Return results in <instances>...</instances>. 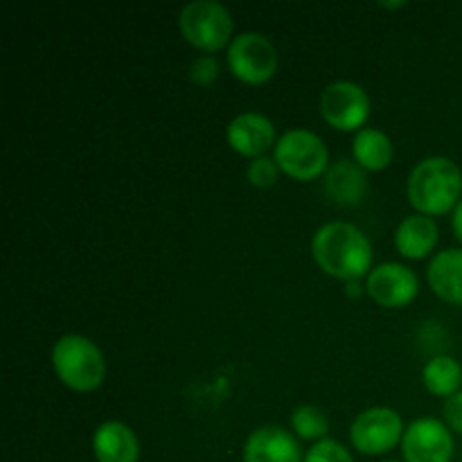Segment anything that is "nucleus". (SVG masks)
<instances>
[{
  "label": "nucleus",
  "mask_w": 462,
  "mask_h": 462,
  "mask_svg": "<svg viewBox=\"0 0 462 462\" xmlns=\"http://www.w3.org/2000/svg\"><path fill=\"white\" fill-rule=\"evenodd\" d=\"M311 257L325 275L341 282L368 278L374 269L368 235L350 221H329L320 226L311 239Z\"/></svg>",
  "instance_id": "nucleus-1"
},
{
  "label": "nucleus",
  "mask_w": 462,
  "mask_h": 462,
  "mask_svg": "<svg viewBox=\"0 0 462 462\" xmlns=\"http://www.w3.org/2000/svg\"><path fill=\"white\" fill-rule=\"evenodd\" d=\"M406 199L418 215L442 217L456 210L462 199V170L447 156H427L411 170Z\"/></svg>",
  "instance_id": "nucleus-2"
},
{
  "label": "nucleus",
  "mask_w": 462,
  "mask_h": 462,
  "mask_svg": "<svg viewBox=\"0 0 462 462\" xmlns=\"http://www.w3.org/2000/svg\"><path fill=\"white\" fill-rule=\"evenodd\" d=\"M50 361L59 382L79 395L97 391L106 379V356L102 347L84 334H63L57 338Z\"/></svg>",
  "instance_id": "nucleus-3"
},
{
  "label": "nucleus",
  "mask_w": 462,
  "mask_h": 462,
  "mask_svg": "<svg viewBox=\"0 0 462 462\" xmlns=\"http://www.w3.org/2000/svg\"><path fill=\"white\" fill-rule=\"evenodd\" d=\"M180 36L206 54L228 50L235 39V18L226 5L217 0H192L179 14Z\"/></svg>",
  "instance_id": "nucleus-4"
},
{
  "label": "nucleus",
  "mask_w": 462,
  "mask_h": 462,
  "mask_svg": "<svg viewBox=\"0 0 462 462\" xmlns=\"http://www.w3.org/2000/svg\"><path fill=\"white\" fill-rule=\"evenodd\" d=\"M273 161L289 179L311 183L329 170V149L319 134L310 129H289L278 138Z\"/></svg>",
  "instance_id": "nucleus-5"
},
{
  "label": "nucleus",
  "mask_w": 462,
  "mask_h": 462,
  "mask_svg": "<svg viewBox=\"0 0 462 462\" xmlns=\"http://www.w3.org/2000/svg\"><path fill=\"white\" fill-rule=\"evenodd\" d=\"M226 63L237 81L246 86H264L275 77L280 66L273 41L262 32H242L226 50Z\"/></svg>",
  "instance_id": "nucleus-6"
},
{
  "label": "nucleus",
  "mask_w": 462,
  "mask_h": 462,
  "mask_svg": "<svg viewBox=\"0 0 462 462\" xmlns=\"http://www.w3.org/2000/svg\"><path fill=\"white\" fill-rule=\"evenodd\" d=\"M404 420L391 406L361 411L350 427V442L364 456H386L404 440Z\"/></svg>",
  "instance_id": "nucleus-7"
},
{
  "label": "nucleus",
  "mask_w": 462,
  "mask_h": 462,
  "mask_svg": "<svg viewBox=\"0 0 462 462\" xmlns=\"http://www.w3.org/2000/svg\"><path fill=\"white\" fill-rule=\"evenodd\" d=\"M370 108H373V104H370L368 93L356 81H332L320 93V117L334 131L359 134L361 129H365Z\"/></svg>",
  "instance_id": "nucleus-8"
},
{
  "label": "nucleus",
  "mask_w": 462,
  "mask_h": 462,
  "mask_svg": "<svg viewBox=\"0 0 462 462\" xmlns=\"http://www.w3.org/2000/svg\"><path fill=\"white\" fill-rule=\"evenodd\" d=\"M365 293L383 310H404L420 296V278L402 262H383L365 278Z\"/></svg>",
  "instance_id": "nucleus-9"
},
{
  "label": "nucleus",
  "mask_w": 462,
  "mask_h": 462,
  "mask_svg": "<svg viewBox=\"0 0 462 462\" xmlns=\"http://www.w3.org/2000/svg\"><path fill=\"white\" fill-rule=\"evenodd\" d=\"M400 447L404 462H451L456 454L454 431L438 418L413 420Z\"/></svg>",
  "instance_id": "nucleus-10"
},
{
  "label": "nucleus",
  "mask_w": 462,
  "mask_h": 462,
  "mask_svg": "<svg viewBox=\"0 0 462 462\" xmlns=\"http://www.w3.org/2000/svg\"><path fill=\"white\" fill-rule=\"evenodd\" d=\"M278 129L264 113L246 111L235 116L226 126V140L235 153L244 158H264L278 144Z\"/></svg>",
  "instance_id": "nucleus-11"
},
{
  "label": "nucleus",
  "mask_w": 462,
  "mask_h": 462,
  "mask_svg": "<svg viewBox=\"0 0 462 462\" xmlns=\"http://www.w3.org/2000/svg\"><path fill=\"white\" fill-rule=\"evenodd\" d=\"M244 462H305V454L293 433L278 424L255 429L242 449Z\"/></svg>",
  "instance_id": "nucleus-12"
},
{
  "label": "nucleus",
  "mask_w": 462,
  "mask_h": 462,
  "mask_svg": "<svg viewBox=\"0 0 462 462\" xmlns=\"http://www.w3.org/2000/svg\"><path fill=\"white\" fill-rule=\"evenodd\" d=\"M90 449L97 462H138L140 440L129 424L106 420L99 424L90 440Z\"/></svg>",
  "instance_id": "nucleus-13"
},
{
  "label": "nucleus",
  "mask_w": 462,
  "mask_h": 462,
  "mask_svg": "<svg viewBox=\"0 0 462 462\" xmlns=\"http://www.w3.org/2000/svg\"><path fill=\"white\" fill-rule=\"evenodd\" d=\"M438 242H440V228L433 217L413 212L404 217L395 228V248L406 260H427L436 251Z\"/></svg>",
  "instance_id": "nucleus-14"
},
{
  "label": "nucleus",
  "mask_w": 462,
  "mask_h": 462,
  "mask_svg": "<svg viewBox=\"0 0 462 462\" xmlns=\"http://www.w3.org/2000/svg\"><path fill=\"white\" fill-rule=\"evenodd\" d=\"M427 282L440 300L462 307V248L436 253L427 266Z\"/></svg>",
  "instance_id": "nucleus-15"
},
{
  "label": "nucleus",
  "mask_w": 462,
  "mask_h": 462,
  "mask_svg": "<svg viewBox=\"0 0 462 462\" xmlns=\"http://www.w3.org/2000/svg\"><path fill=\"white\" fill-rule=\"evenodd\" d=\"M368 171L350 158L332 162L325 174V192L338 206H359L368 194Z\"/></svg>",
  "instance_id": "nucleus-16"
},
{
  "label": "nucleus",
  "mask_w": 462,
  "mask_h": 462,
  "mask_svg": "<svg viewBox=\"0 0 462 462\" xmlns=\"http://www.w3.org/2000/svg\"><path fill=\"white\" fill-rule=\"evenodd\" d=\"M352 161L365 171H383L395 161V144L391 135L374 126H365L352 140Z\"/></svg>",
  "instance_id": "nucleus-17"
},
{
  "label": "nucleus",
  "mask_w": 462,
  "mask_h": 462,
  "mask_svg": "<svg viewBox=\"0 0 462 462\" xmlns=\"http://www.w3.org/2000/svg\"><path fill=\"white\" fill-rule=\"evenodd\" d=\"M422 383L433 397L449 400L462 391V365L451 355H436L424 364Z\"/></svg>",
  "instance_id": "nucleus-18"
},
{
  "label": "nucleus",
  "mask_w": 462,
  "mask_h": 462,
  "mask_svg": "<svg viewBox=\"0 0 462 462\" xmlns=\"http://www.w3.org/2000/svg\"><path fill=\"white\" fill-rule=\"evenodd\" d=\"M291 431L298 440L320 442L328 438L329 418L323 409L314 404H300L291 411Z\"/></svg>",
  "instance_id": "nucleus-19"
},
{
  "label": "nucleus",
  "mask_w": 462,
  "mask_h": 462,
  "mask_svg": "<svg viewBox=\"0 0 462 462\" xmlns=\"http://www.w3.org/2000/svg\"><path fill=\"white\" fill-rule=\"evenodd\" d=\"M280 174H282V171H280L278 162H275L271 156L255 158V161L248 162L246 167L248 183H251L253 188H260V189L273 188V185L278 183Z\"/></svg>",
  "instance_id": "nucleus-20"
},
{
  "label": "nucleus",
  "mask_w": 462,
  "mask_h": 462,
  "mask_svg": "<svg viewBox=\"0 0 462 462\" xmlns=\"http://www.w3.org/2000/svg\"><path fill=\"white\" fill-rule=\"evenodd\" d=\"M305 462H355V458L341 442L325 438V440L310 447V451L305 454Z\"/></svg>",
  "instance_id": "nucleus-21"
},
{
  "label": "nucleus",
  "mask_w": 462,
  "mask_h": 462,
  "mask_svg": "<svg viewBox=\"0 0 462 462\" xmlns=\"http://www.w3.org/2000/svg\"><path fill=\"white\" fill-rule=\"evenodd\" d=\"M219 61H217L215 54H199L197 59H192L189 63V81L197 86H212L219 79Z\"/></svg>",
  "instance_id": "nucleus-22"
},
{
  "label": "nucleus",
  "mask_w": 462,
  "mask_h": 462,
  "mask_svg": "<svg viewBox=\"0 0 462 462\" xmlns=\"http://www.w3.org/2000/svg\"><path fill=\"white\" fill-rule=\"evenodd\" d=\"M442 422H445L451 431L462 436V391L456 393L449 400H445V404H442Z\"/></svg>",
  "instance_id": "nucleus-23"
},
{
  "label": "nucleus",
  "mask_w": 462,
  "mask_h": 462,
  "mask_svg": "<svg viewBox=\"0 0 462 462\" xmlns=\"http://www.w3.org/2000/svg\"><path fill=\"white\" fill-rule=\"evenodd\" d=\"M451 230H454L456 239L462 244V199L458 206H456V210L451 212Z\"/></svg>",
  "instance_id": "nucleus-24"
},
{
  "label": "nucleus",
  "mask_w": 462,
  "mask_h": 462,
  "mask_svg": "<svg viewBox=\"0 0 462 462\" xmlns=\"http://www.w3.org/2000/svg\"><path fill=\"white\" fill-rule=\"evenodd\" d=\"M343 284H346L347 298H361L365 293V282H361V280H350V282H343Z\"/></svg>",
  "instance_id": "nucleus-25"
},
{
  "label": "nucleus",
  "mask_w": 462,
  "mask_h": 462,
  "mask_svg": "<svg viewBox=\"0 0 462 462\" xmlns=\"http://www.w3.org/2000/svg\"><path fill=\"white\" fill-rule=\"evenodd\" d=\"M406 3H382V7H388V9H400L404 7Z\"/></svg>",
  "instance_id": "nucleus-26"
},
{
  "label": "nucleus",
  "mask_w": 462,
  "mask_h": 462,
  "mask_svg": "<svg viewBox=\"0 0 462 462\" xmlns=\"http://www.w3.org/2000/svg\"><path fill=\"white\" fill-rule=\"evenodd\" d=\"M382 462H404V460H382Z\"/></svg>",
  "instance_id": "nucleus-27"
}]
</instances>
